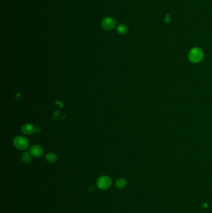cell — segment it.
I'll return each mask as SVG.
<instances>
[{
	"label": "cell",
	"mask_w": 212,
	"mask_h": 213,
	"mask_svg": "<svg viewBox=\"0 0 212 213\" xmlns=\"http://www.w3.org/2000/svg\"><path fill=\"white\" fill-rule=\"evenodd\" d=\"M203 57V53L202 50L199 48H193L192 50H190L189 54V60L193 62V63H197L199 62Z\"/></svg>",
	"instance_id": "obj_3"
},
{
	"label": "cell",
	"mask_w": 212,
	"mask_h": 213,
	"mask_svg": "<svg viewBox=\"0 0 212 213\" xmlns=\"http://www.w3.org/2000/svg\"><path fill=\"white\" fill-rule=\"evenodd\" d=\"M127 184V181L126 180L123 179V178H119L118 180H117L116 181V183H115V185L116 186L119 188V189H122L124 187L126 186Z\"/></svg>",
	"instance_id": "obj_10"
},
{
	"label": "cell",
	"mask_w": 212,
	"mask_h": 213,
	"mask_svg": "<svg viewBox=\"0 0 212 213\" xmlns=\"http://www.w3.org/2000/svg\"><path fill=\"white\" fill-rule=\"evenodd\" d=\"M116 25L115 20L111 17H106L105 18L102 22V28L106 31L112 30Z\"/></svg>",
	"instance_id": "obj_4"
},
{
	"label": "cell",
	"mask_w": 212,
	"mask_h": 213,
	"mask_svg": "<svg viewBox=\"0 0 212 213\" xmlns=\"http://www.w3.org/2000/svg\"><path fill=\"white\" fill-rule=\"evenodd\" d=\"M13 145L18 150L24 151L29 147V143L26 137L22 135H18L14 138Z\"/></svg>",
	"instance_id": "obj_1"
},
{
	"label": "cell",
	"mask_w": 212,
	"mask_h": 213,
	"mask_svg": "<svg viewBox=\"0 0 212 213\" xmlns=\"http://www.w3.org/2000/svg\"><path fill=\"white\" fill-rule=\"evenodd\" d=\"M35 133H37V134L40 133V129H39V128H37V129H35Z\"/></svg>",
	"instance_id": "obj_12"
},
{
	"label": "cell",
	"mask_w": 212,
	"mask_h": 213,
	"mask_svg": "<svg viewBox=\"0 0 212 213\" xmlns=\"http://www.w3.org/2000/svg\"><path fill=\"white\" fill-rule=\"evenodd\" d=\"M128 31V26L124 24H119L117 27V31L119 34L124 35Z\"/></svg>",
	"instance_id": "obj_8"
},
{
	"label": "cell",
	"mask_w": 212,
	"mask_h": 213,
	"mask_svg": "<svg viewBox=\"0 0 212 213\" xmlns=\"http://www.w3.org/2000/svg\"><path fill=\"white\" fill-rule=\"evenodd\" d=\"M29 153L35 158H39L42 156L44 153V151L42 148L39 145H34L31 146L29 148Z\"/></svg>",
	"instance_id": "obj_5"
},
{
	"label": "cell",
	"mask_w": 212,
	"mask_h": 213,
	"mask_svg": "<svg viewBox=\"0 0 212 213\" xmlns=\"http://www.w3.org/2000/svg\"><path fill=\"white\" fill-rule=\"evenodd\" d=\"M22 132L26 135H31L35 133V128L31 123H26L23 125L21 128Z\"/></svg>",
	"instance_id": "obj_6"
},
{
	"label": "cell",
	"mask_w": 212,
	"mask_h": 213,
	"mask_svg": "<svg viewBox=\"0 0 212 213\" xmlns=\"http://www.w3.org/2000/svg\"><path fill=\"white\" fill-rule=\"evenodd\" d=\"M170 19H171L170 16H169L168 14H167L165 15V23H168L169 21H170Z\"/></svg>",
	"instance_id": "obj_11"
},
{
	"label": "cell",
	"mask_w": 212,
	"mask_h": 213,
	"mask_svg": "<svg viewBox=\"0 0 212 213\" xmlns=\"http://www.w3.org/2000/svg\"><path fill=\"white\" fill-rule=\"evenodd\" d=\"M46 160L50 163H54L57 161V156L52 152L48 153L46 156Z\"/></svg>",
	"instance_id": "obj_7"
},
{
	"label": "cell",
	"mask_w": 212,
	"mask_h": 213,
	"mask_svg": "<svg viewBox=\"0 0 212 213\" xmlns=\"http://www.w3.org/2000/svg\"><path fill=\"white\" fill-rule=\"evenodd\" d=\"M111 185L112 180L111 178L106 175L99 177L97 180V186L102 190H107L111 187Z\"/></svg>",
	"instance_id": "obj_2"
},
{
	"label": "cell",
	"mask_w": 212,
	"mask_h": 213,
	"mask_svg": "<svg viewBox=\"0 0 212 213\" xmlns=\"http://www.w3.org/2000/svg\"><path fill=\"white\" fill-rule=\"evenodd\" d=\"M31 155L29 153V151H24L21 156V159L22 161L24 163H28L31 161Z\"/></svg>",
	"instance_id": "obj_9"
}]
</instances>
